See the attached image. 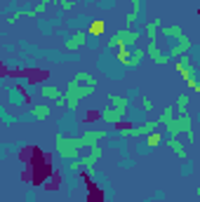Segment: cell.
I'll list each match as a JSON object with an SVG mask.
<instances>
[{
	"mask_svg": "<svg viewBox=\"0 0 200 202\" xmlns=\"http://www.w3.org/2000/svg\"><path fill=\"white\" fill-rule=\"evenodd\" d=\"M101 26H104L101 21H94V24H92V33H94V35H99V33H101Z\"/></svg>",
	"mask_w": 200,
	"mask_h": 202,
	"instance_id": "1",
	"label": "cell"
}]
</instances>
